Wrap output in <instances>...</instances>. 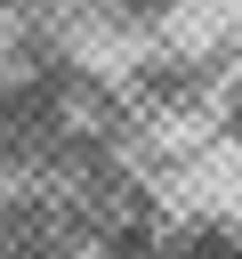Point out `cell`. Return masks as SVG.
Listing matches in <instances>:
<instances>
[{"instance_id": "6da1fadb", "label": "cell", "mask_w": 242, "mask_h": 259, "mask_svg": "<svg viewBox=\"0 0 242 259\" xmlns=\"http://www.w3.org/2000/svg\"><path fill=\"white\" fill-rule=\"evenodd\" d=\"M65 8H73L89 32H113V40H161L186 0H65Z\"/></svg>"}, {"instance_id": "7a4b0ae2", "label": "cell", "mask_w": 242, "mask_h": 259, "mask_svg": "<svg viewBox=\"0 0 242 259\" xmlns=\"http://www.w3.org/2000/svg\"><path fill=\"white\" fill-rule=\"evenodd\" d=\"M218 138H226V154L242 162V73L218 89Z\"/></svg>"}]
</instances>
